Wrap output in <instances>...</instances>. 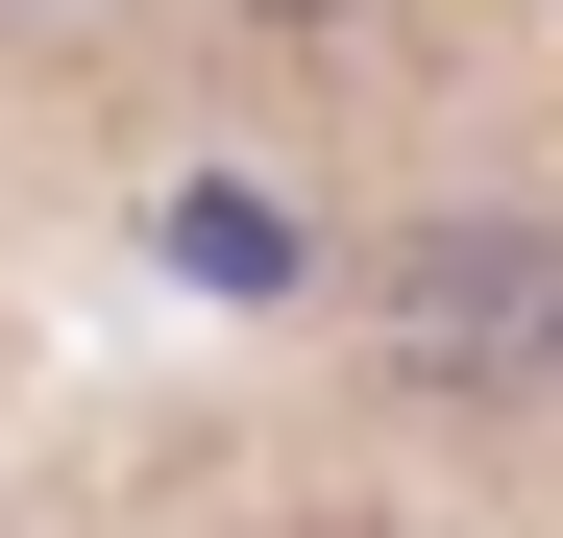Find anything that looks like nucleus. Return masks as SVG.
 <instances>
[{"label":"nucleus","instance_id":"f257e3e1","mask_svg":"<svg viewBox=\"0 0 563 538\" xmlns=\"http://www.w3.org/2000/svg\"><path fill=\"white\" fill-rule=\"evenodd\" d=\"M393 318H417V368H515V318H563V269H515V245H417Z\"/></svg>","mask_w":563,"mask_h":538},{"label":"nucleus","instance_id":"f03ea898","mask_svg":"<svg viewBox=\"0 0 563 538\" xmlns=\"http://www.w3.org/2000/svg\"><path fill=\"white\" fill-rule=\"evenodd\" d=\"M245 25H343V0H245Z\"/></svg>","mask_w":563,"mask_h":538}]
</instances>
